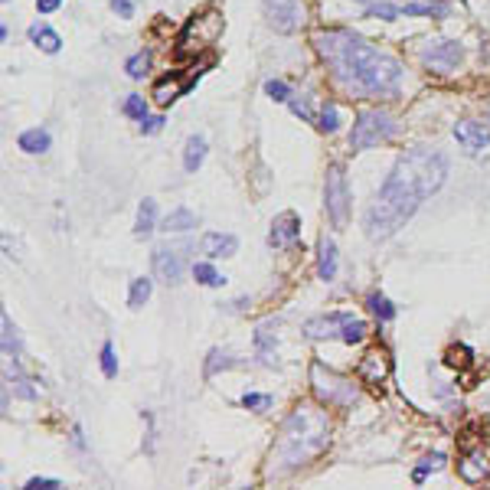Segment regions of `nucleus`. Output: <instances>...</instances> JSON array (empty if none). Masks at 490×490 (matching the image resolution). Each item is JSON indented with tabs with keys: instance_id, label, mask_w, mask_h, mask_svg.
<instances>
[{
	"instance_id": "1",
	"label": "nucleus",
	"mask_w": 490,
	"mask_h": 490,
	"mask_svg": "<svg viewBox=\"0 0 490 490\" xmlns=\"http://www.w3.org/2000/svg\"><path fill=\"white\" fill-rule=\"evenodd\" d=\"M448 161L429 147H412L396 161L389 180L383 184L376 203L366 209V236L373 242L389 239L412 219V213L444 184Z\"/></svg>"
},
{
	"instance_id": "2",
	"label": "nucleus",
	"mask_w": 490,
	"mask_h": 490,
	"mask_svg": "<svg viewBox=\"0 0 490 490\" xmlns=\"http://www.w3.org/2000/svg\"><path fill=\"white\" fill-rule=\"evenodd\" d=\"M314 49L330 66L334 79L344 89L360 95H383L392 92L399 82V62L373 49L366 39L350 30H321L314 33Z\"/></svg>"
},
{
	"instance_id": "3",
	"label": "nucleus",
	"mask_w": 490,
	"mask_h": 490,
	"mask_svg": "<svg viewBox=\"0 0 490 490\" xmlns=\"http://www.w3.org/2000/svg\"><path fill=\"white\" fill-rule=\"evenodd\" d=\"M330 441V421L321 409L314 406H301L291 412V419L284 421L281 438L275 444V454L271 461H281L275 471H288V467H298L304 461H311L314 454H321Z\"/></svg>"
},
{
	"instance_id": "4",
	"label": "nucleus",
	"mask_w": 490,
	"mask_h": 490,
	"mask_svg": "<svg viewBox=\"0 0 490 490\" xmlns=\"http://www.w3.org/2000/svg\"><path fill=\"white\" fill-rule=\"evenodd\" d=\"M311 386H314V392H317L321 402L337 406V409H350L353 402L360 399V389H356L350 379L337 376L334 369L324 366V363H314V366H311Z\"/></svg>"
},
{
	"instance_id": "5",
	"label": "nucleus",
	"mask_w": 490,
	"mask_h": 490,
	"mask_svg": "<svg viewBox=\"0 0 490 490\" xmlns=\"http://www.w3.org/2000/svg\"><path fill=\"white\" fill-rule=\"evenodd\" d=\"M222 33V16L216 14V10H206V14H196L190 20V24L184 26V33H180V56H196L199 49L213 46L216 39H219Z\"/></svg>"
},
{
	"instance_id": "6",
	"label": "nucleus",
	"mask_w": 490,
	"mask_h": 490,
	"mask_svg": "<svg viewBox=\"0 0 490 490\" xmlns=\"http://www.w3.org/2000/svg\"><path fill=\"white\" fill-rule=\"evenodd\" d=\"M392 134H396V121L386 111H363L350 131V147L353 151H369L379 141H389Z\"/></svg>"
},
{
	"instance_id": "7",
	"label": "nucleus",
	"mask_w": 490,
	"mask_h": 490,
	"mask_svg": "<svg viewBox=\"0 0 490 490\" xmlns=\"http://www.w3.org/2000/svg\"><path fill=\"white\" fill-rule=\"evenodd\" d=\"M461 59H464V49H461V43H451V39H429L421 46V66L435 72V76H451L461 66Z\"/></svg>"
},
{
	"instance_id": "8",
	"label": "nucleus",
	"mask_w": 490,
	"mask_h": 490,
	"mask_svg": "<svg viewBox=\"0 0 490 490\" xmlns=\"http://www.w3.org/2000/svg\"><path fill=\"white\" fill-rule=\"evenodd\" d=\"M324 196H327V213L334 219L337 229H344L346 219H350V193H346V176L344 170L334 164L327 167V186H324Z\"/></svg>"
},
{
	"instance_id": "9",
	"label": "nucleus",
	"mask_w": 490,
	"mask_h": 490,
	"mask_svg": "<svg viewBox=\"0 0 490 490\" xmlns=\"http://www.w3.org/2000/svg\"><path fill=\"white\" fill-rule=\"evenodd\" d=\"M265 10H269L271 26L281 30V33L298 30V26H304V20H307L301 0H265Z\"/></svg>"
},
{
	"instance_id": "10",
	"label": "nucleus",
	"mask_w": 490,
	"mask_h": 490,
	"mask_svg": "<svg viewBox=\"0 0 490 490\" xmlns=\"http://www.w3.org/2000/svg\"><path fill=\"white\" fill-rule=\"evenodd\" d=\"M458 474H461V481H467V484L490 481V444H477V448H471V451L461 458Z\"/></svg>"
},
{
	"instance_id": "11",
	"label": "nucleus",
	"mask_w": 490,
	"mask_h": 490,
	"mask_svg": "<svg viewBox=\"0 0 490 490\" xmlns=\"http://www.w3.org/2000/svg\"><path fill=\"white\" fill-rule=\"evenodd\" d=\"M154 275L161 278L164 284L180 281L184 278V249H170V245L154 249Z\"/></svg>"
},
{
	"instance_id": "12",
	"label": "nucleus",
	"mask_w": 490,
	"mask_h": 490,
	"mask_svg": "<svg viewBox=\"0 0 490 490\" xmlns=\"http://www.w3.org/2000/svg\"><path fill=\"white\" fill-rule=\"evenodd\" d=\"M389 369H392L389 353L379 350V346H373V350H369L366 356L360 360V366H356V376H360L363 383H369V386H379L386 376H389Z\"/></svg>"
},
{
	"instance_id": "13",
	"label": "nucleus",
	"mask_w": 490,
	"mask_h": 490,
	"mask_svg": "<svg viewBox=\"0 0 490 490\" xmlns=\"http://www.w3.org/2000/svg\"><path fill=\"white\" fill-rule=\"evenodd\" d=\"M454 138L467 154H481L490 147V128L481 121H458L454 124Z\"/></svg>"
},
{
	"instance_id": "14",
	"label": "nucleus",
	"mask_w": 490,
	"mask_h": 490,
	"mask_svg": "<svg viewBox=\"0 0 490 490\" xmlns=\"http://www.w3.org/2000/svg\"><path fill=\"white\" fill-rule=\"evenodd\" d=\"M301 236V219L294 213H281L275 222H271V232H269V245L271 249H288L294 245Z\"/></svg>"
},
{
	"instance_id": "15",
	"label": "nucleus",
	"mask_w": 490,
	"mask_h": 490,
	"mask_svg": "<svg viewBox=\"0 0 490 490\" xmlns=\"http://www.w3.org/2000/svg\"><path fill=\"white\" fill-rule=\"evenodd\" d=\"M340 327H344V314H327V317H311L304 324V334L311 340H324V337H340Z\"/></svg>"
},
{
	"instance_id": "16",
	"label": "nucleus",
	"mask_w": 490,
	"mask_h": 490,
	"mask_svg": "<svg viewBox=\"0 0 490 490\" xmlns=\"http://www.w3.org/2000/svg\"><path fill=\"white\" fill-rule=\"evenodd\" d=\"M239 242L236 236H226V232H209V236H203V252L209 255V259H226V255H236Z\"/></svg>"
},
{
	"instance_id": "17",
	"label": "nucleus",
	"mask_w": 490,
	"mask_h": 490,
	"mask_svg": "<svg viewBox=\"0 0 490 490\" xmlns=\"http://www.w3.org/2000/svg\"><path fill=\"white\" fill-rule=\"evenodd\" d=\"M184 92H186V85L180 82V76H164L161 82L154 85V101H157V105H170V101H176Z\"/></svg>"
},
{
	"instance_id": "18",
	"label": "nucleus",
	"mask_w": 490,
	"mask_h": 490,
	"mask_svg": "<svg viewBox=\"0 0 490 490\" xmlns=\"http://www.w3.org/2000/svg\"><path fill=\"white\" fill-rule=\"evenodd\" d=\"M317 275H321L324 281L337 278V245L330 242V239H324V242H321V255H317Z\"/></svg>"
},
{
	"instance_id": "19",
	"label": "nucleus",
	"mask_w": 490,
	"mask_h": 490,
	"mask_svg": "<svg viewBox=\"0 0 490 490\" xmlns=\"http://www.w3.org/2000/svg\"><path fill=\"white\" fill-rule=\"evenodd\" d=\"M30 39L36 43L39 49H43V53H59V46H62L59 33L49 30V26H46V24H39V20L30 26Z\"/></svg>"
},
{
	"instance_id": "20",
	"label": "nucleus",
	"mask_w": 490,
	"mask_h": 490,
	"mask_svg": "<svg viewBox=\"0 0 490 490\" xmlns=\"http://www.w3.org/2000/svg\"><path fill=\"white\" fill-rule=\"evenodd\" d=\"M203 157H206V141L199 138V134H193V138L186 141V151H184V167H186V174H196L199 164H203Z\"/></svg>"
},
{
	"instance_id": "21",
	"label": "nucleus",
	"mask_w": 490,
	"mask_h": 490,
	"mask_svg": "<svg viewBox=\"0 0 490 490\" xmlns=\"http://www.w3.org/2000/svg\"><path fill=\"white\" fill-rule=\"evenodd\" d=\"M16 144L24 147L26 154H46V151H49V131H43V128L24 131V134H20V141H16Z\"/></svg>"
},
{
	"instance_id": "22",
	"label": "nucleus",
	"mask_w": 490,
	"mask_h": 490,
	"mask_svg": "<svg viewBox=\"0 0 490 490\" xmlns=\"http://www.w3.org/2000/svg\"><path fill=\"white\" fill-rule=\"evenodd\" d=\"M193 226H196V213H193V209H186V206H180V209H174V213L164 219L161 229L164 232H186V229H193Z\"/></svg>"
},
{
	"instance_id": "23",
	"label": "nucleus",
	"mask_w": 490,
	"mask_h": 490,
	"mask_svg": "<svg viewBox=\"0 0 490 490\" xmlns=\"http://www.w3.org/2000/svg\"><path fill=\"white\" fill-rule=\"evenodd\" d=\"M154 222H157V203H154V199H141V206H138V222H134V232L147 239V236L154 232Z\"/></svg>"
},
{
	"instance_id": "24",
	"label": "nucleus",
	"mask_w": 490,
	"mask_h": 490,
	"mask_svg": "<svg viewBox=\"0 0 490 490\" xmlns=\"http://www.w3.org/2000/svg\"><path fill=\"white\" fill-rule=\"evenodd\" d=\"M363 337H366V324H363L360 317L344 314V327H340V340H344V344H360Z\"/></svg>"
},
{
	"instance_id": "25",
	"label": "nucleus",
	"mask_w": 490,
	"mask_h": 490,
	"mask_svg": "<svg viewBox=\"0 0 490 490\" xmlns=\"http://www.w3.org/2000/svg\"><path fill=\"white\" fill-rule=\"evenodd\" d=\"M406 16H444L448 14V4H435V0H419V4H406L402 10Z\"/></svg>"
},
{
	"instance_id": "26",
	"label": "nucleus",
	"mask_w": 490,
	"mask_h": 490,
	"mask_svg": "<svg viewBox=\"0 0 490 490\" xmlns=\"http://www.w3.org/2000/svg\"><path fill=\"white\" fill-rule=\"evenodd\" d=\"M360 4H366V16H379V20H399L402 16V10L396 4H386V0H360Z\"/></svg>"
},
{
	"instance_id": "27",
	"label": "nucleus",
	"mask_w": 490,
	"mask_h": 490,
	"mask_svg": "<svg viewBox=\"0 0 490 490\" xmlns=\"http://www.w3.org/2000/svg\"><path fill=\"white\" fill-rule=\"evenodd\" d=\"M232 366H236V360H232V356H229L226 350H209L206 369H203V373H206V379H213V376L219 373V369H232Z\"/></svg>"
},
{
	"instance_id": "28",
	"label": "nucleus",
	"mask_w": 490,
	"mask_h": 490,
	"mask_svg": "<svg viewBox=\"0 0 490 490\" xmlns=\"http://www.w3.org/2000/svg\"><path fill=\"white\" fill-rule=\"evenodd\" d=\"M193 278H196V284H206V288H219V284L226 281V278H222L213 265H206V261L193 265Z\"/></svg>"
},
{
	"instance_id": "29",
	"label": "nucleus",
	"mask_w": 490,
	"mask_h": 490,
	"mask_svg": "<svg viewBox=\"0 0 490 490\" xmlns=\"http://www.w3.org/2000/svg\"><path fill=\"white\" fill-rule=\"evenodd\" d=\"M147 298H151V278H134V284H131V298H128V304L134 307V311H141V307L147 304Z\"/></svg>"
},
{
	"instance_id": "30",
	"label": "nucleus",
	"mask_w": 490,
	"mask_h": 490,
	"mask_svg": "<svg viewBox=\"0 0 490 490\" xmlns=\"http://www.w3.org/2000/svg\"><path fill=\"white\" fill-rule=\"evenodd\" d=\"M369 311H373L376 317H379V321H392V317H396V307L389 304V298H383V294H369Z\"/></svg>"
},
{
	"instance_id": "31",
	"label": "nucleus",
	"mask_w": 490,
	"mask_h": 490,
	"mask_svg": "<svg viewBox=\"0 0 490 490\" xmlns=\"http://www.w3.org/2000/svg\"><path fill=\"white\" fill-rule=\"evenodd\" d=\"M14 324H10V317L4 314V356H10V360L16 363V356H20V346H16V334H14Z\"/></svg>"
},
{
	"instance_id": "32",
	"label": "nucleus",
	"mask_w": 490,
	"mask_h": 490,
	"mask_svg": "<svg viewBox=\"0 0 490 490\" xmlns=\"http://www.w3.org/2000/svg\"><path fill=\"white\" fill-rule=\"evenodd\" d=\"M438 467H444V454H429V458H425V461H421V464L412 471V481L421 484L425 477H429V471H438Z\"/></svg>"
},
{
	"instance_id": "33",
	"label": "nucleus",
	"mask_w": 490,
	"mask_h": 490,
	"mask_svg": "<svg viewBox=\"0 0 490 490\" xmlns=\"http://www.w3.org/2000/svg\"><path fill=\"white\" fill-rule=\"evenodd\" d=\"M321 131H327V134H334V131L340 128V111H337V105H334V101H327V105H324V111H321Z\"/></svg>"
},
{
	"instance_id": "34",
	"label": "nucleus",
	"mask_w": 490,
	"mask_h": 490,
	"mask_svg": "<svg viewBox=\"0 0 490 490\" xmlns=\"http://www.w3.org/2000/svg\"><path fill=\"white\" fill-rule=\"evenodd\" d=\"M101 373H105L108 379H115L118 376V356H115V346L111 344L101 346Z\"/></svg>"
},
{
	"instance_id": "35",
	"label": "nucleus",
	"mask_w": 490,
	"mask_h": 490,
	"mask_svg": "<svg viewBox=\"0 0 490 490\" xmlns=\"http://www.w3.org/2000/svg\"><path fill=\"white\" fill-rule=\"evenodd\" d=\"M124 115H128V118H138V121H144V118H147L144 99H141V95H128V99H124Z\"/></svg>"
},
{
	"instance_id": "36",
	"label": "nucleus",
	"mask_w": 490,
	"mask_h": 490,
	"mask_svg": "<svg viewBox=\"0 0 490 490\" xmlns=\"http://www.w3.org/2000/svg\"><path fill=\"white\" fill-rule=\"evenodd\" d=\"M147 66H151V56H147V53H138V56H131L124 69H128L131 79H141V76L147 72Z\"/></svg>"
},
{
	"instance_id": "37",
	"label": "nucleus",
	"mask_w": 490,
	"mask_h": 490,
	"mask_svg": "<svg viewBox=\"0 0 490 490\" xmlns=\"http://www.w3.org/2000/svg\"><path fill=\"white\" fill-rule=\"evenodd\" d=\"M242 406L252 409V412H265L271 406V396H259V392H245L242 396Z\"/></svg>"
},
{
	"instance_id": "38",
	"label": "nucleus",
	"mask_w": 490,
	"mask_h": 490,
	"mask_svg": "<svg viewBox=\"0 0 490 490\" xmlns=\"http://www.w3.org/2000/svg\"><path fill=\"white\" fill-rule=\"evenodd\" d=\"M265 92H269V99H275V101H288V99H291V89H288L284 82H278V79L265 82Z\"/></svg>"
},
{
	"instance_id": "39",
	"label": "nucleus",
	"mask_w": 490,
	"mask_h": 490,
	"mask_svg": "<svg viewBox=\"0 0 490 490\" xmlns=\"http://www.w3.org/2000/svg\"><path fill=\"white\" fill-rule=\"evenodd\" d=\"M62 484L53 481V477H30L26 481V490H59Z\"/></svg>"
},
{
	"instance_id": "40",
	"label": "nucleus",
	"mask_w": 490,
	"mask_h": 490,
	"mask_svg": "<svg viewBox=\"0 0 490 490\" xmlns=\"http://www.w3.org/2000/svg\"><path fill=\"white\" fill-rule=\"evenodd\" d=\"M14 383H16V396H20V399H36V389H33V386L26 383L24 376H16Z\"/></svg>"
},
{
	"instance_id": "41",
	"label": "nucleus",
	"mask_w": 490,
	"mask_h": 490,
	"mask_svg": "<svg viewBox=\"0 0 490 490\" xmlns=\"http://www.w3.org/2000/svg\"><path fill=\"white\" fill-rule=\"evenodd\" d=\"M111 10H115L118 16H124V20L134 16V4H131V0H111Z\"/></svg>"
},
{
	"instance_id": "42",
	"label": "nucleus",
	"mask_w": 490,
	"mask_h": 490,
	"mask_svg": "<svg viewBox=\"0 0 490 490\" xmlns=\"http://www.w3.org/2000/svg\"><path fill=\"white\" fill-rule=\"evenodd\" d=\"M161 128H164V118H144V121H141V131H144V134H157Z\"/></svg>"
},
{
	"instance_id": "43",
	"label": "nucleus",
	"mask_w": 490,
	"mask_h": 490,
	"mask_svg": "<svg viewBox=\"0 0 490 490\" xmlns=\"http://www.w3.org/2000/svg\"><path fill=\"white\" fill-rule=\"evenodd\" d=\"M59 7H62V0H36V10H39L43 16H46V14H56Z\"/></svg>"
},
{
	"instance_id": "44",
	"label": "nucleus",
	"mask_w": 490,
	"mask_h": 490,
	"mask_svg": "<svg viewBox=\"0 0 490 490\" xmlns=\"http://www.w3.org/2000/svg\"><path fill=\"white\" fill-rule=\"evenodd\" d=\"M291 108H294V115L311 118V108H307V99H294V101H291Z\"/></svg>"
},
{
	"instance_id": "45",
	"label": "nucleus",
	"mask_w": 490,
	"mask_h": 490,
	"mask_svg": "<svg viewBox=\"0 0 490 490\" xmlns=\"http://www.w3.org/2000/svg\"><path fill=\"white\" fill-rule=\"evenodd\" d=\"M4 4H10V0H4Z\"/></svg>"
},
{
	"instance_id": "46",
	"label": "nucleus",
	"mask_w": 490,
	"mask_h": 490,
	"mask_svg": "<svg viewBox=\"0 0 490 490\" xmlns=\"http://www.w3.org/2000/svg\"><path fill=\"white\" fill-rule=\"evenodd\" d=\"M487 111H490V108H487Z\"/></svg>"
}]
</instances>
